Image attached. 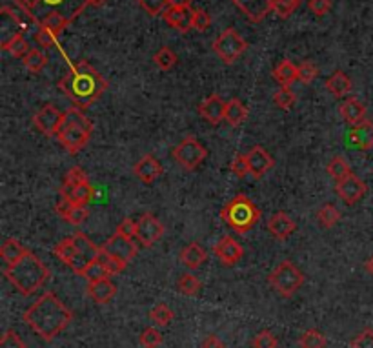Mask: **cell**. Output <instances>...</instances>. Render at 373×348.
I'll return each mask as SVG.
<instances>
[{
    "label": "cell",
    "instance_id": "4dcf8cb0",
    "mask_svg": "<svg viewBox=\"0 0 373 348\" xmlns=\"http://www.w3.org/2000/svg\"><path fill=\"white\" fill-rule=\"evenodd\" d=\"M60 197L68 199L73 206H86L91 200V197H93V186L88 181V183L75 186L73 190L68 192V194H60Z\"/></svg>",
    "mask_w": 373,
    "mask_h": 348
},
{
    "label": "cell",
    "instance_id": "ee69618b",
    "mask_svg": "<svg viewBox=\"0 0 373 348\" xmlns=\"http://www.w3.org/2000/svg\"><path fill=\"white\" fill-rule=\"evenodd\" d=\"M274 102L280 110H291L297 102V95L289 88H280L274 95Z\"/></svg>",
    "mask_w": 373,
    "mask_h": 348
},
{
    "label": "cell",
    "instance_id": "cb8c5ba5",
    "mask_svg": "<svg viewBox=\"0 0 373 348\" xmlns=\"http://www.w3.org/2000/svg\"><path fill=\"white\" fill-rule=\"evenodd\" d=\"M206 259H208V253H206V250L199 243L186 244L182 252H180V263L184 264L189 272L199 270L206 263Z\"/></svg>",
    "mask_w": 373,
    "mask_h": 348
},
{
    "label": "cell",
    "instance_id": "8d00e7d4",
    "mask_svg": "<svg viewBox=\"0 0 373 348\" xmlns=\"http://www.w3.org/2000/svg\"><path fill=\"white\" fill-rule=\"evenodd\" d=\"M82 183H88V175L80 166H73V168L69 170L66 177H64L62 188H60V194H68L75 188V186L82 185Z\"/></svg>",
    "mask_w": 373,
    "mask_h": 348
},
{
    "label": "cell",
    "instance_id": "52a82bcc",
    "mask_svg": "<svg viewBox=\"0 0 373 348\" xmlns=\"http://www.w3.org/2000/svg\"><path fill=\"white\" fill-rule=\"evenodd\" d=\"M248 49V43L244 40L241 33L235 32L233 27H228L217 37L213 43V51L219 55L224 64H233L242 53Z\"/></svg>",
    "mask_w": 373,
    "mask_h": 348
},
{
    "label": "cell",
    "instance_id": "d6986e66",
    "mask_svg": "<svg viewBox=\"0 0 373 348\" xmlns=\"http://www.w3.org/2000/svg\"><path fill=\"white\" fill-rule=\"evenodd\" d=\"M133 174L137 175V179L144 185H153L163 175V164L158 163L153 155H144L133 166Z\"/></svg>",
    "mask_w": 373,
    "mask_h": 348
},
{
    "label": "cell",
    "instance_id": "9f6ffc18",
    "mask_svg": "<svg viewBox=\"0 0 373 348\" xmlns=\"http://www.w3.org/2000/svg\"><path fill=\"white\" fill-rule=\"evenodd\" d=\"M310 10L313 15L317 16H324L330 11L331 8V0H310Z\"/></svg>",
    "mask_w": 373,
    "mask_h": 348
},
{
    "label": "cell",
    "instance_id": "836d02e7",
    "mask_svg": "<svg viewBox=\"0 0 373 348\" xmlns=\"http://www.w3.org/2000/svg\"><path fill=\"white\" fill-rule=\"evenodd\" d=\"M2 49L13 55V57L24 58L26 53L29 51V46H27V40L24 38V33H16L11 38H8L5 43H2Z\"/></svg>",
    "mask_w": 373,
    "mask_h": 348
},
{
    "label": "cell",
    "instance_id": "6f0895ef",
    "mask_svg": "<svg viewBox=\"0 0 373 348\" xmlns=\"http://www.w3.org/2000/svg\"><path fill=\"white\" fill-rule=\"evenodd\" d=\"M16 5H21L22 10L26 11L29 19L33 21V13L37 11V8L40 5V0H15Z\"/></svg>",
    "mask_w": 373,
    "mask_h": 348
},
{
    "label": "cell",
    "instance_id": "ac0fdd59",
    "mask_svg": "<svg viewBox=\"0 0 373 348\" xmlns=\"http://www.w3.org/2000/svg\"><path fill=\"white\" fill-rule=\"evenodd\" d=\"M232 2L252 22L264 21L274 8V0H232Z\"/></svg>",
    "mask_w": 373,
    "mask_h": 348
},
{
    "label": "cell",
    "instance_id": "ab89813d",
    "mask_svg": "<svg viewBox=\"0 0 373 348\" xmlns=\"http://www.w3.org/2000/svg\"><path fill=\"white\" fill-rule=\"evenodd\" d=\"M339 219H341V211L337 210L333 205H330V202L317 211V221L324 228H333L339 222Z\"/></svg>",
    "mask_w": 373,
    "mask_h": 348
},
{
    "label": "cell",
    "instance_id": "7dc6e473",
    "mask_svg": "<svg viewBox=\"0 0 373 348\" xmlns=\"http://www.w3.org/2000/svg\"><path fill=\"white\" fill-rule=\"evenodd\" d=\"M317 75H319V69H317V66L313 62L306 60V62L299 64V80L302 84L313 82L317 79Z\"/></svg>",
    "mask_w": 373,
    "mask_h": 348
},
{
    "label": "cell",
    "instance_id": "277c9868",
    "mask_svg": "<svg viewBox=\"0 0 373 348\" xmlns=\"http://www.w3.org/2000/svg\"><path fill=\"white\" fill-rule=\"evenodd\" d=\"M93 132V122L84 115V110L71 106L64 111V121L57 133L58 143L71 155H77L88 146Z\"/></svg>",
    "mask_w": 373,
    "mask_h": 348
},
{
    "label": "cell",
    "instance_id": "816d5d0a",
    "mask_svg": "<svg viewBox=\"0 0 373 348\" xmlns=\"http://www.w3.org/2000/svg\"><path fill=\"white\" fill-rule=\"evenodd\" d=\"M230 170H232L233 175H237L239 179H244L250 174V164H248L246 155H235V159L230 164Z\"/></svg>",
    "mask_w": 373,
    "mask_h": 348
},
{
    "label": "cell",
    "instance_id": "ffe728a7",
    "mask_svg": "<svg viewBox=\"0 0 373 348\" xmlns=\"http://www.w3.org/2000/svg\"><path fill=\"white\" fill-rule=\"evenodd\" d=\"M163 16L164 21L168 22V26L177 30V32L186 33L189 30H193V11H189V8L169 5L168 10L163 13Z\"/></svg>",
    "mask_w": 373,
    "mask_h": 348
},
{
    "label": "cell",
    "instance_id": "db71d44e",
    "mask_svg": "<svg viewBox=\"0 0 373 348\" xmlns=\"http://www.w3.org/2000/svg\"><path fill=\"white\" fill-rule=\"evenodd\" d=\"M211 26V15L204 10L193 11V30L197 32H206Z\"/></svg>",
    "mask_w": 373,
    "mask_h": 348
},
{
    "label": "cell",
    "instance_id": "7c38bea8",
    "mask_svg": "<svg viewBox=\"0 0 373 348\" xmlns=\"http://www.w3.org/2000/svg\"><path fill=\"white\" fill-rule=\"evenodd\" d=\"M164 235V224L153 213H144L137 219V239L142 246H153Z\"/></svg>",
    "mask_w": 373,
    "mask_h": 348
},
{
    "label": "cell",
    "instance_id": "bcb514c9",
    "mask_svg": "<svg viewBox=\"0 0 373 348\" xmlns=\"http://www.w3.org/2000/svg\"><path fill=\"white\" fill-rule=\"evenodd\" d=\"M137 2L142 10L152 16L160 15L169 8V0H137Z\"/></svg>",
    "mask_w": 373,
    "mask_h": 348
},
{
    "label": "cell",
    "instance_id": "30bf717a",
    "mask_svg": "<svg viewBox=\"0 0 373 348\" xmlns=\"http://www.w3.org/2000/svg\"><path fill=\"white\" fill-rule=\"evenodd\" d=\"M64 121V111H60L55 104H46L35 113L33 124L38 132L46 137H57L60 124Z\"/></svg>",
    "mask_w": 373,
    "mask_h": 348
},
{
    "label": "cell",
    "instance_id": "7a4b0ae2",
    "mask_svg": "<svg viewBox=\"0 0 373 348\" xmlns=\"http://www.w3.org/2000/svg\"><path fill=\"white\" fill-rule=\"evenodd\" d=\"M108 82L88 60H79L58 80V90L73 102L75 108L86 110L102 97Z\"/></svg>",
    "mask_w": 373,
    "mask_h": 348
},
{
    "label": "cell",
    "instance_id": "11a10c76",
    "mask_svg": "<svg viewBox=\"0 0 373 348\" xmlns=\"http://www.w3.org/2000/svg\"><path fill=\"white\" fill-rule=\"evenodd\" d=\"M117 233H121L128 239H135L137 237V221H132L130 217L122 219V222L117 227Z\"/></svg>",
    "mask_w": 373,
    "mask_h": 348
},
{
    "label": "cell",
    "instance_id": "c3c4849f",
    "mask_svg": "<svg viewBox=\"0 0 373 348\" xmlns=\"http://www.w3.org/2000/svg\"><path fill=\"white\" fill-rule=\"evenodd\" d=\"M253 348H279V345H277V338L269 330H261L253 338Z\"/></svg>",
    "mask_w": 373,
    "mask_h": 348
},
{
    "label": "cell",
    "instance_id": "484cf974",
    "mask_svg": "<svg viewBox=\"0 0 373 348\" xmlns=\"http://www.w3.org/2000/svg\"><path fill=\"white\" fill-rule=\"evenodd\" d=\"M326 90L330 91L331 95L337 97V99H342V97L350 95L352 80H350V77L344 71H335L331 77H328Z\"/></svg>",
    "mask_w": 373,
    "mask_h": 348
},
{
    "label": "cell",
    "instance_id": "91938a15",
    "mask_svg": "<svg viewBox=\"0 0 373 348\" xmlns=\"http://www.w3.org/2000/svg\"><path fill=\"white\" fill-rule=\"evenodd\" d=\"M64 4H66V0H40V5L51 8V11H60V13H62V10H60V8H62ZM40 5H38V8H40ZM51 11H49V13H51ZM33 15H35V13H33Z\"/></svg>",
    "mask_w": 373,
    "mask_h": 348
},
{
    "label": "cell",
    "instance_id": "44dd1931",
    "mask_svg": "<svg viewBox=\"0 0 373 348\" xmlns=\"http://www.w3.org/2000/svg\"><path fill=\"white\" fill-rule=\"evenodd\" d=\"M268 230L274 239H277V241H286L297 230V224H295L293 219L286 211H277V213L269 217Z\"/></svg>",
    "mask_w": 373,
    "mask_h": 348
},
{
    "label": "cell",
    "instance_id": "74e56055",
    "mask_svg": "<svg viewBox=\"0 0 373 348\" xmlns=\"http://www.w3.org/2000/svg\"><path fill=\"white\" fill-rule=\"evenodd\" d=\"M200 288H202V283L197 279V275L189 274V272L184 275H180L179 283H177V290H179L182 296H188V297L197 296V294L200 292Z\"/></svg>",
    "mask_w": 373,
    "mask_h": 348
},
{
    "label": "cell",
    "instance_id": "681fc988",
    "mask_svg": "<svg viewBox=\"0 0 373 348\" xmlns=\"http://www.w3.org/2000/svg\"><path fill=\"white\" fill-rule=\"evenodd\" d=\"M35 40H37V44L40 46V48L47 49V48H53V46H55V43H57V35H55L51 30H47V27L38 26V32H37V35H35Z\"/></svg>",
    "mask_w": 373,
    "mask_h": 348
},
{
    "label": "cell",
    "instance_id": "d590c367",
    "mask_svg": "<svg viewBox=\"0 0 373 348\" xmlns=\"http://www.w3.org/2000/svg\"><path fill=\"white\" fill-rule=\"evenodd\" d=\"M326 345H328L326 336H324L321 330H315V328L306 330L299 339L300 348H326Z\"/></svg>",
    "mask_w": 373,
    "mask_h": 348
},
{
    "label": "cell",
    "instance_id": "7402d4cb",
    "mask_svg": "<svg viewBox=\"0 0 373 348\" xmlns=\"http://www.w3.org/2000/svg\"><path fill=\"white\" fill-rule=\"evenodd\" d=\"M339 113H341L342 121L348 122L350 126H357V124L366 121V106L355 97L342 100L341 106H339Z\"/></svg>",
    "mask_w": 373,
    "mask_h": 348
},
{
    "label": "cell",
    "instance_id": "f5cc1de1",
    "mask_svg": "<svg viewBox=\"0 0 373 348\" xmlns=\"http://www.w3.org/2000/svg\"><path fill=\"white\" fill-rule=\"evenodd\" d=\"M352 348H373V328H364L350 343Z\"/></svg>",
    "mask_w": 373,
    "mask_h": 348
},
{
    "label": "cell",
    "instance_id": "60d3db41",
    "mask_svg": "<svg viewBox=\"0 0 373 348\" xmlns=\"http://www.w3.org/2000/svg\"><path fill=\"white\" fill-rule=\"evenodd\" d=\"M177 55L169 48H160L155 55H153V62L157 66L158 69H163V71H169V69H173L177 66Z\"/></svg>",
    "mask_w": 373,
    "mask_h": 348
},
{
    "label": "cell",
    "instance_id": "6da1fadb",
    "mask_svg": "<svg viewBox=\"0 0 373 348\" xmlns=\"http://www.w3.org/2000/svg\"><path fill=\"white\" fill-rule=\"evenodd\" d=\"M22 319L38 338L49 343L69 327V323L73 321V312L53 292H44L43 296L24 312Z\"/></svg>",
    "mask_w": 373,
    "mask_h": 348
},
{
    "label": "cell",
    "instance_id": "8992f818",
    "mask_svg": "<svg viewBox=\"0 0 373 348\" xmlns=\"http://www.w3.org/2000/svg\"><path fill=\"white\" fill-rule=\"evenodd\" d=\"M269 285L280 297H291L304 283V275L291 261H282L277 268L269 274Z\"/></svg>",
    "mask_w": 373,
    "mask_h": 348
},
{
    "label": "cell",
    "instance_id": "b9f144b4",
    "mask_svg": "<svg viewBox=\"0 0 373 348\" xmlns=\"http://www.w3.org/2000/svg\"><path fill=\"white\" fill-rule=\"evenodd\" d=\"M300 5V0H274V11L275 15L279 19H288L297 11V8Z\"/></svg>",
    "mask_w": 373,
    "mask_h": 348
},
{
    "label": "cell",
    "instance_id": "d4e9b609",
    "mask_svg": "<svg viewBox=\"0 0 373 348\" xmlns=\"http://www.w3.org/2000/svg\"><path fill=\"white\" fill-rule=\"evenodd\" d=\"M274 79L279 82L282 88H289L295 80H299V66H295L291 60H280L277 68L274 69Z\"/></svg>",
    "mask_w": 373,
    "mask_h": 348
},
{
    "label": "cell",
    "instance_id": "e575fe53",
    "mask_svg": "<svg viewBox=\"0 0 373 348\" xmlns=\"http://www.w3.org/2000/svg\"><path fill=\"white\" fill-rule=\"evenodd\" d=\"M149 319H152V323L157 328H164L173 321V312H171V308L166 303H158L149 312Z\"/></svg>",
    "mask_w": 373,
    "mask_h": 348
},
{
    "label": "cell",
    "instance_id": "e0dca14e",
    "mask_svg": "<svg viewBox=\"0 0 373 348\" xmlns=\"http://www.w3.org/2000/svg\"><path fill=\"white\" fill-rule=\"evenodd\" d=\"M248 164H250V175H253L255 179H261L263 175H266L269 170L274 168V157L269 155L263 146H253L248 152Z\"/></svg>",
    "mask_w": 373,
    "mask_h": 348
},
{
    "label": "cell",
    "instance_id": "680465c9",
    "mask_svg": "<svg viewBox=\"0 0 373 348\" xmlns=\"http://www.w3.org/2000/svg\"><path fill=\"white\" fill-rule=\"evenodd\" d=\"M200 348H226V345H224V341L222 339H219L217 336H208V338L202 341V347Z\"/></svg>",
    "mask_w": 373,
    "mask_h": 348
},
{
    "label": "cell",
    "instance_id": "d6a6232c",
    "mask_svg": "<svg viewBox=\"0 0 373 348\" xmlns=\"http://www.w3.org/2000/svg\"><path fill=\"white\" fill-rule=\"evenodd\" d=\"M326 172L337 185V183H341V181H344L348 175L352 174V168H350V164L346 163V159L342 157V155H335L326 166Z\"/></svg>",
    "mask_w": 373,
    "mask_h": 348
},
{
    "label": "cell",
    "instance_id": "94428289",
    "mask_svg": "<svg viewBox=\"0 0 373 348\" xmlns=\"http://www.w3.org/2000/svg\"><path fill=\"white\" fill-rule=\"evenodd\" d=\"M193 0H169V5H175V8H189Z\"/></svg>",
    "mask_w": 373,
    "mask_h": 348
},
{
    "label": "cell",
    "instance_id": "be15d7a7",
    "mask_svg": "<svg viewBox=\"0 0 373 348\" xmlns=\"http://www.w3.org/2000/svg\"><path fill=\"white\" fill-rule=\"evenodd\" d=\"M366 270H368L370 274L373 275V255L368 259V261H366Z\"/></svg>",
    "mask_w": 373,
    "mask_h": 348
},
{
    "label": "cell",
    "instance_id": "2e32d148",
    "mask_svg": "<svg viewBox=\"0 0 373 348\" xmlns=\"http://www.w3.org/2000/svg\"><path fill=\"white\" fill-rule=\"evenodd\" d=\"M199 115L208 121L210 124L217 126L224 121V115H226V102L221 99V95H210L208 99H204L199 104Z\"/></svg>",
    "mask_w": 373,
    "mask_h": 348
},
{
    "label": "cell",
    "instance_id": "7bdbcfd3",
    "mask_svg": "<svg viewBox=\"0 0 373 348\" xmlns=\"http://www.w3.org/2000/svg\"><path fill=\"white\" fill-rule=\"evenodd\" d=\"M88 217H90L88 206H71L68 210V213L64 216V219H66V222L71 224V227H80V224H84Z\"/></svg>",
    "mask_w": 373,
    "mask_h": 348
},
{
    "label": "cell",
    "instance_id": "4fadbf2b",
    "mask_svg": "<svg viewBox=\"0 0 373 348\" xmlns=\"http://www.w3.org/2000/svg\"><path fill=\"white\" fill-rule=\"evenodd\" d=\"M335 190L337 194H339V197H341L346 205H355V202H359V200L366 196L368 186H366L364 181L359 179L357 175L350 174L346 179L341 181V183H337Z\"/></svg>",
    "mask_w": 373,
    "mask_h": 348
},
{
    "label": "cell",
    "instance_id": "5bb4252c",
    "mask_svg": "<svg viewBox=\"0 0 373 348\" xmlns=\"http://www.w3.org/2000/svg\"><path fill=\"white\" fill-rule=\"evenodd\" d=\"M348 146L353 150H359V152H368L373 148V122L366 121L353 126L348 133Z\"/></svg>",
    "mask_w": 373,
    "mask_h": 348
},
{
    "label": "cell",
    "instance_id": "1f68e13d",
    "mask_svg": "<svg viewBox=\"0 0 373 348\" xmlns=\"http://www.w3.org/2000/svg\"><path fill=\"white\" fill-rule=\"evenodd\" d=\"M80 277H84L88 283H95V281L110 279L111 272L108 270V266H106V263L102 261V257H100V259H95V261H91V263L86 266V270L82 272V275H80Z\"/></svg>",
    "mask_w": 373,
    "mask_h": 348
},
{
    "label": "cell",
    "instance_id": "9a60e30c",
    "mask_svg": "<svg viewBox=\"0 0 373 348\" xmlns=\"http://www.w3.org/2000/svg\"><path fill=\"white\" fill-rule=\"evenodd\" d=\"M213 253H215L217 259H219L224 266H233V264H237L242 259L244 248H242L239 241H235V239L230 237V235H224V237L215 244Z\"/></svg>",
    "mask_w": 373,
    "mask_h": 348
},
{
    "label": "cell",
    "instance_id": "4316f807",
    "mask_svg": "<svg viewBox=\"0 0 373 348\" xmlns=\"http://www.w3.org/2000/svg\"><path fill=\"white\" fill-rule=\"evenodd\" d=\"M71 239H73L75 246H77L80 255H82L88 263H91V261H95V259H100L102 250H100V246H97V244H95L88 235H84L82 232H77L71 235Z\"/></svg>",
    "mask_w": 373,
    "mask_h": 348
},
{
    "label": "cell",
    "instance_id": "f907efd6",
    "mask_svg": "<svg viewBox=\"0 0 373 348\" xmlns=\"http://www.w3.org/2000/svg\"><path fill=\"white\" fill-rule=\"evenodd\" d=\"M0 348H26V343L15 330H5L4 336L0 338Z\"/></svg>",
    "mask_w": 373,
    "mask_h": 348
},
{
    "label": "cell",
    "instance_id": "83f0119b",
    "mask_svg": "<svg viewBox=\"0 0 373 348\" xmlns=\"http://www.w3.org/2000/svg\"><path fill=\"white\" fill-rule=\"evenodd\" d=\"M248 119V108L244 106L241 99H232L226 102V115H224V121L230 124V126L237 128L241 126L242 122Z\"/></svg>",
    "mask_w": 373,
    "mask_h": 348
},
{
    "label": "cell",
    "instance_id": "6125c7cd",
    "mask_svg": "<svg viewBox=\"0 0 373 348\" xmlns=\"http://www.w3.org/2000/svg\"><path fill=\"white\" fill-rule=\"evenodd\" d=\"M86 2H88L90 5H95V8H100V5L106 4L108 0H86Z\"/></svg>",
    "mask_w": 373,
    "mask_h": 348
},
{
    "label": "cell",
    "instance_id": "603a6c76",
    "mask_svg": "<svg viewBox=\"0 0 373 348\" xmlns=\"http://www.w3.org/2000/svg\"><path fill=\"white\" fill-rule=\"evenodd\" d=\"M88 296L97 303V305H106L113 299V296L117 294V286L111 283V279H102L95 281V283H88Z\"/></svg>",
    "mask_w": 373,
    "mask_h": 348
},
{
    "label": "cell",
    "instance_id": "f6af8a7d",
    "mask_svg": "<svg viewBox=\"0 0 373 348\" xmlns=\"http://www.w3.org/2000/svg\"><path fill=\"white\" fill-rule=\"evenodd\" d=\"M141 345L144 348H158L163 345V334L157 327L146 328L144 332L141 334Z\"/></svg>",
    "mask_w": 373,
    "mask_h": 348
},
{
    "label": "cell",
    "instance_id": "f1b7e54d",
    "mask_svg": "<svg viewBox=\"0 0 373 348\" xmlns=\"http://www.w3.org/2000/svg\"><path fill=\"white\" fill-rule=\"evenodd\" d=\"M29 252L27 248H24L16 239H5L2 246H0V257L4 259V263L13 264L16 261H21L26 253Z\"/></svg>",
    "mask_w": 373,
    "mask_h": 348
},
{
    "label": "cell",
    "instance_id": "f546056e",
    "mask_svg": "<svg viewBox=\"0 0 373 348\" xmlns=\"http://www.w3.org/2000/svg\"><path fill=\"white\" fill-rule=\"evenodd\" d=\"M71 22H73V19H69L68 15H64L60 11H51V13H47V15L44 16L43 21L38 22V26H44L47 27V30H51V32L58 37Z\"/></svg>",
    "mask_w": 373,
    "mask_h": 348
},
{
    "label": "cell",
    "instance_id": "5b68a950",
    "mask_svg": "<svg viewBox=\"0 0 373 348\" xmlns=\"http://www.w3.org/2000/svg\"><path fill=\"white\" fill-rule=\"evenodd\" d=\"M221 219L237 233H248L261 221V210L250 197L239 194L222 206Z\"/></svg>",
    "mask_w": 373,
    "mask_h": 348
},
{
    "label": "cell",
    "instance_id": "ba28073f",
    "mask_svg": "<svg viewBox=\"0 0 373 348\" xmlns=\"http://www.w3.org/2000/svg\"><path fill=\"white\" fill-rule=\"evenodd\" d=\"M173 159L182 166L184 170H197L200 164L204 163L208 157V150L197 141L195 137H186L184 141H180L173 150Z\"/></svg>",
    "mask_w": 373,
    "mask_h": 348
},
{
    "label": "cell",
    "instance_id": "9c48e42d",
    "mask_svg": "<svg viewBox=\"0 0 373 348\" xmlns=\"http://www.w3.org/2000/svg\"><path fill=\"white\" fill-rule=\"evenodd\" d=\"M102 253H104L106 257L117 259V261H121L122 264L132 263V259L135 257L139 253L137 244L133 243V239H128L121 233H113L108 241H106L102 246H100Z\"/></svg>",
    "mask_w": 373,
    "mask_h": 348
},
{
    "label": "cell",
    "instance_id": "f35d334b",
    "mask_svg": "<svg viewBox=\"0 0 373 348\" xmlns=\"http://www.w3.org/2000/svg\"><path fill=\"white\" fill-rule=\"evenodd\" d=\"M22 62H24L26 69H29L32 73H40L46 68L47 57L40 49H29L26 53V57L22 58Z\"/></svg>",
    "mask_w": 373,
    "mask_h": 348
},
{
    "label": "cell",
    "instance_id": "8fae6325",
    "mask_svg": "<svg viewBox=\"0 0 373 348\" xmlns=\"http://www.w3.org/2000/svg\"><path fill=\"white\" fill-rule=\"evenodd\" d=\"M53 253L57 255L60 261H62L66 266H69V268L73 270L75 274L82 275V272L86 270V266H88V261H86L82 255L79 253V250H77V246H75L73 239L71 237H66L62 239L60 243L55 244V248H53Z\"/></svg>",
    "mask_w": 373,
    "mask_h": 348
},
{
    "label": "cell",
    "instance_id": "3957f363",
    "mask_svg": "<svg viewBox=\"0 0 373 348\" xmlns=\"http://www.w3.org/2000/svg\"><path fill=\"white\" fill-rule=\"evenodd\" d=\"M4 275L11 285L15 286V290L21 292V296L27 297L35 294L40 286H44L49 277V268L35 253L27 252L21 261L8 264Z\"/></svg>",
    "mask_w": 373,
    "mask_h": 348
}]
</instances>
